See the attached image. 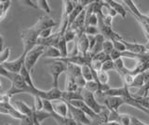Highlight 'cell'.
Listing matches in <instances>:
<instances>
[{
    "label": "cell",
    "instance_id": "cell-35",
    "mask_svg": "<svg viewBox=\"0 0 149 125\" xmlns=\"http://www.w3.org/2000/svg\"><path fill=\"white\" fill-rule=\"evenodd\" d=\"M84 34L87 36H97L100 34V31L98 26H86L84 29Z\"/></svg>",
    "mask_w": 149,
    "mask_h": 125
},
{
    "label": "cell",
    "instance_id": "cell-7",
    "mask_svg": "<svg viewBox=\"0 0 149 125\" xmlns=\"http://www.w3.org/2000/svg\"><path fill=\"white\" fill-rule=\"evenodd\" d=\"M55 25H56V22L52 18L49 17V15H44L40 17L38 21H37L33 26L37 30L38 33H40L42 30L47 29V28H53V26Z\"/></svg>",
    "mask_w": 149,
    "mask_h": 125
},
{
    "label": "cell",
    "instance_id": "cell-12",
    "mask_svg": "<svg viewBox=\"0 0 149 125\" xmlns=\"http://www.w3.org/2000/svg\"><path fill=\"white\" fill-rule=\"evenodd\" d=\"M122 43L125 45L126 52H129L133 53V54H143V53L146 52V48H144V45L129 42V41L125 40L124 38L122 39Z\"/></svg>",
    "mask_w": 149,
    "mask_h": 125
},
{
    "label": "cell",
    "instance_id": "cell-25",
    "mask_svg": "<svg viewBox=\"0 0 149 125\" xmlns=\"http://www.w3.org/2000/svg\"><path fill=\"white\" fill-rule=\"evenodd\" d=\"M144 83H146V81H144V78H143V73L138 74V75L134 77L133 82L130 88H138V89H140V88H142L144 85Z\"/></svg>",
    "mask_w": 149,
    "mask_h": 125
},
{
    "label": "cell",
    "instance_id": "cell-51",
    "mask_svg": "<svg viewBox=\"0 0 149 125\" xmlns=\"http://www.w3.org/2000/svg\"><path fill=\"white\" fill-rule=\"evenodd\" d=\"M147 16H148V17H149V13H148V14H147Z\"/></svg>",
    "mask_w": 149,
    "mask_h": 125
},
{
    "label": "cell",
    "instance_id": "cell-9",
    "mask_svg": "<svg viewBox=\"0 0 149 125\" xmlns=\"http://www.w3.org/2000/svg\"><path fill=\"white\" fill-rule=\"evenodd\" d=\"M76 46L77 49L78 54L86 55L88 52H90V44H88V38L86 34H82L77 38L76 41Z\"/></svg>",
    "mask_w": 149,
    "mask_h": 125
},
{
    "label": "cell",
    "instance_id": "cell-22",
    "mask_svg": "<svg viewBox=\"0 0 149 125\" xmlns=\"http://www.w3.org/2000/svg\"><path fill=\"white\" fill-rule=\"evenodd\" d=\"M67 44L68 43L66 42V40H65L63 36V38L60 39L58 47H57V49L59 50V52H60V54H61V58H65V57L68 56Z\"/></svg>",
    "mask_w": 149,
    "mask_h": 125
},
{
    "label": "cell",
    "instance_id": "cell-19",
    "mask_svg": "<svg viewBox=\"0 0 149 125\" xmlns=\"http://www.w3.org/2000/svg\"><path fill=\"white\" fill-rule=\"evenodd\" d=\"M42 56L47 57V58L60 59L61 58V54H60V52H59V50L57 48H55V47H46Z\"/></svg>",
    "mask_w": 149,
    "mask_h": 125
},
{
    "label": "cell",
    "instance_id": "cell-48",
    "mask_svg": "<svg viewBox=\"0 0 149 125\" xmlns=\"http://www.w3.org/2000/svg\"><path fill=\"white\" fill-rule=\"evenodd\" d=\"M2 90V83H1V81H0V91Z\"/></svg>",
    "mask_w": 149,
    "mask_h": 125
},
{
    "label": "cell",
    "instance_id": "cell-49",
    "mask_svg": "<svg viewBox=\"0 0 149 125\" xmlns=\"http://www.w3.org/2000/svg\"><path fill=\"white\" fill-rule=\"evenodd\" d=\"M77 125H83V124H81V123H77Z\"/></svg>",
    "mask_w": 149,
    "mask_h": 125
},
{
    "label": "cell",
    "instance_id": "cell-3",
    "mask_svg": "<svg viewBox=\"0 0 149 125\" xmlns=\"http://www.w3.org/2000/svg\"><path fill=\"white\" fill-rule=\"evenodd\" d=\"M49 74L52 78V88H58L59 84V78L63 73H66L67 70V64L60 61V60H56L55 62L51 63L49 67Z\"/></svg>",
    "mask_w": 149,
    "mask_h": 125
},
{
    "label": "cell",
    "instance_id": "cell-27",
    "mask_svg": "<svg viewBox=\"0 0 149 125\" xmlns=\"http://www.w3.org/2000/svg\"><path fill=\"white\" fill-rule=\"evenodd\" d=\"M96 73H97V80L96 81H98L100 84H102V85H105L108 83L109 76L106 72L100 70L99 72H96Z\"/></svg>",
    "mask_w": 149,
    "mask_h": 125
},
{
    "label": "cell",
    "instance_id": "cell-36",
    "mask_svg": "<svg viewBox=\"0 0 149 125\" xmlns=\"http://www.w3.org/2000/svg\"><path fill=\"white\" fill-rule=\"evenodd\" d=\"M102 70L104 71V72H108L111 70H115V64H114V61L113 60H107L105 61L104 64H102Z\"/></svg>",
    "mask_w": 149,
    "mask_h": 125
},
{
    "label": "cell",
    "instance_id": "cell-30",
    "mask_svg": "<svg viewBox=\"0 0 149 125\" xmlns=\"http://www.w3.org/2000/svg\"><path fill=\"white\" fill-rule=\"evenodd\" d=\"M36 3H37V7H38V10L45 11L47 14H49L51 12L50 7L49 5V1H47V0H38V1H36Z\"/></svg>",
    "mask_w": 149,
    "mask_h": 125
},
{
    "label": "cell",
    "instance_id": "cell-15",
    "mask_svg": "<svg viewBox=\"0 0 149 125\" xmlns=\"http://www.w3.org/2000/svg\"><path fill=\"white\" fill-rule=\"evenodd\" d=\"M106 3L116 12V14L120 15L123 19H125L126 15H127V11L119 2H116L115 0H106Z\"/></svg>",
    "mask_w": 149,
    "mask_h": 125
},
{
    "label": "cell",
    "instance_id": "cell-34",
    "mask_svg": "<svg viewBox=\"0 0 149 125\" xmlns=\"http://www.w3.org/2000/svg\"><path fill=\"white\" fill-rule=\"evenodd\" d=\"M9 55H10V49L8 47L5 48L2 52H0V64L8 62Z\"/></svg>",
    "mask_w": 149,
    "mask_h": 125
},
{
    "label": "cell",
    "instance_id": "cell-43",
    "mask_svg": "<svg viewBox=\"0 0 149 125\" xmlns=\"http://www.w3.org/2000/svg\"><path fill=\"white\" fill-rule=\"evenodd\" d=\"M22 3H23L24 5L26 6H29V7H32L34 8H36V10H38V7H37V3L36 1H31V0H25V1H22Z\"/></svg>",
    "mask_w": 149,
    "mask_h": 125
},
{
    "label": "cell",
    "instance_id": "cell-42",
    "mask_svg": "<svg viewBox=\"0 0 149 125\" xmlns=\"http://www.w3.org/2000/svg\"><path fill=\"white\" fill-rule=\"evenodd\" d=\"M102 22L104 25L112 27V22H113V17H111L108 14H102Z\"/></svg>",
    "mask_w": 149,
    "mask_h": 125
},
{
    "label": "cell",
    "instance_id": "cell-28",
    "mask_svg": "<svg viewBox=\"0 0 149 125\" xmlns=\"http://www.w3.org/2000/svg\"><path fill=\"white\" fill-rule=\"evenodd\" d=\"M33 116H34V118H36L40 123L43 122V120H45L46 119L51 118V115L49 114V113H47L46 111H44V110H41V111H34V113H33Z\"/></svg>",
    "mask_w": 149,
    "mask_h": 125
},
{
    "label": "cell",
    "instance_id": "cell-37",
    "mask_svg": "<svg viewBox=\"0 0 149 125\" xmlns=\"http://www.w3.org/2000/svg\"><path fill=\"white\" fill-rule=\"evenodd\" d=\"M43 110L46 111L47 113L49 114H52L54 113L53 110V106H52V102L49 101V100H44L43 99Z\"/></svg>",
    "mask_w": 149,
    "mask_h": 125
},
{
    "label": "cell",
    "instance_id": "cell-47",
    "mask_svg": "<svg viewBox=\"0 0 149 125\" xmlns=\"http://www.w3.org/2000/svg\"><path fill=\"white\" fill-rule=\"evenodd\" d=\"M33 118H34V116H33ZM34 125H41V123L36 118H34Z\"/></svg>",
    "mask_w": 149,
    "mask_h": 125
},
{
    "label": "cell",
    "instance_id": "cell-39",
    "mask_svg": "<svg viewBox=\"0 0 149 125\" xmlns=\"http://www.w3.org/2000/svg\"><path fill=\"white\" fill-rule=\"evenodd\" d=\"M94 60H97V61H99V62H101V63H102L104 64L105 61H107V60H109V59H111L110 58V56H108V55H106L104 52H100V53H98V54H96V55H94V56L92 57Z\"/></svg>",
    "mask_w": 149,
    "mask_h": 125
},
{
    "label": "cell",
    "instance_id": "cell-26",
    "mask_svg": "<svg viewBox=\"0 0 149 125\" xmlns=\"http://www.w3.org/2000/svg\"><path fill=\"white\" fill-rule=\"evenodd\" d=\"M11 1H0V21L3 20L7 15V12L10 7Z\"/></svg>",
    "mask_w": 149,
    "mask_h": 125
},
{
    "label": "cell",
    "instance_id": "cell-16",
    "mask_svg": "<svg viewBox=\"0 0 149 125\" xmlns=\"http://www.w3.org/2000/svg\"><path fill=\"white\" fill-rule=\"evenodd\" d=\"M95 39L96 40H95L94 47H93L91 52H90L92 54V56H94V55H96V54H98V53H100V52H102V45H104V42L105 41V38L101 34L95 36Z\"/></svg>",
    "mask_w": 149,
    "mask_h": 125
},
{
    "label": "cell",
    "instance_id": "cell-31",
    "mask_svg": "<svg viewBox=\"0 0 149 125\" xmlns=\"http://www.w3.org/2000/svg\"><path fill=\"white\" fill-rule=\"evenodd\" d=\"M63 38H64L65 40H66V42L68 43V42H71V41H73L74 39H77V33L73 29L67 28L66 31H65L64 35H63Z\"/></svg>",
    "mask_w": 149,
    "mask_h": 125
},
{
    "label": "cell",
    "instance_id": "cell-2",
    "mask_svg": "<svg viewBox=\"0 0 149 125\" xmlns=\"http://www.w3.org/2000/svg\"><path fill=\"white\" fill-rule=\"evenodd\" d=\"M45 47L40 45H36L34 49H32L29 52L26 53L25 60H24V66L30 73L34 70V67L36 66V62L38 59L43 55Z\"/></svg>",
    "mask_w": 149,
    "mask_h": 125
},
{
    "label": "cell",
    "instance_id": "cell-23",
    "mask_svg": "<svg viewBox=\"0 0 149 125\" xmlns=\"http://www.w3.org/2000/svg\"><path fill=\"white\" fill-rule=\"evenodd\" d=\"M81 75L86 81H91L93 80V74L92 69L88 64H84L81 66Z\"/></svg>",
    "mask_w": 149,
    "mask_h": 125
},
{
    "label": "cell",
    "instance_id": "cell-29",
    "mask_svg": "<svg viewBox=\"0 0 149 125\" xmlns=\"http://www.w3.org/2000/svg\"><path fill=\"white\" fill-rule=\"evenodd\" d=\"M115 50L114 48V44L112 41L110 40H106L104 42V45H102V52H104L106 55L110 56V54L112 53V52Z\"/></svg>",
    "mask_w": 149,
    "mask_h": 125
},
{
    "label": "cell",
    "instance_id": "cell-10",
    "mask_svg": "<svg viewBox=\"0 0 149 125\" xmlns=\"http://www.w3.org/2000/svg\"><path fill=\"white\" fill-rule=\"evenodd\" d=\"M54 113L63 118L68 117V104L63 100H57L52 102Z\"/></svg>",
    "mask_w": 149,
    "mask_h": 125
},
{
    "label": "cell",
    "instance_id": "cell-44",
    "mask_svg": "<svg viewBox=\"0 0 149 125\" xmlns=\"http://www.w3.org/2000/svg\"><path fill=\"white\" fill-rule=\"evenodd\" d=\"M130 125H147L146 123H143L141 120H139L137 118L132 117V119H130Z\"/></svg>",
    "mask_w": 149,
    "mask_h": 125
},
{
    "label": "cell",
    "instance_id": "cell-50",
    "mask_svg": "<svg viewBox=\"0 0 149 125\" xmlns=\"http://www.w3.org/2000/svg\"><path fill=\"white\" fill-rule=\"evenodd\" d=\"M5 125H10V124H8V123H6V124H5Z\"/></svg>",
    "mask_w": 149,
    "mask_h": 125
},
{
    "label": "cell",
    "instance_id": "cell-33",
    "mask_svg": "<svg viewBox=\"0 0 149 125\" xmlns=\"http://www.w3.org/2000/svg\"><path fill=\"white\" fill-rule=\"evenodd\" d=\"M34 106H33V109L34 111H41L43 110V99L40 98L39 96H34Z\"/></svg>",
    "mask_w": 149,
    "mask_h": 125
},
{
    "label": "cell",
    "instance_id": "cell-32",
    "mask_svg": "<svg viewBox=\"0 0 149 125\" xmlns=\"http://www.w3.org/2000/svg\"><path fill=\"white\" fill-rule=\"evenodd\" d=\"M86 26H98V17L95 14H91L90 16L86 17Z\"/></svg>",
    "mask_w": 149,
    "mask_h": 125
},
{
    "label": "cell",
    "instance_id": "cell-5",
    "mask_svg": "<svg viewBox=\"0 0 149 125\" xmlns=\"http://www.w3.org/2000/svg\"><path fill=\"white\" fill-rule=\"evenodd\" d=\"M68 114L70 115L69 117L73 119L77 123H81L83 125H91V119L82 110L74 108L70 104H68Z\"/></svg>",
    "mask_w": 149,
    "mask_h": 125
},
{
    "label": "cell",
    "instance_id": "cell-20",
    "mask_svg": "<svg viewBox=\"0 0 149 125\" xmlns=\"http://www.w3.org/2000/svg\"><path fill=\"white\" fill-rule=\"evenodd\" d=\"M76 5H77V1H70V0L63 1V15L68 17L71 14V12L74 10Z\"/></svg>",
    "mask_w": 149,
    "mask_h": 125
},
{
    "label": "cell",
    "instance_id": "cell-13",
    "mask_svg": "<svg viewBox=\"0 0 149 125\" xmlns=\"http://www.w3.org/2000/svg\"><path fill=\"white\" fill-rule=\"evenodd\" d=\"M12 105L23 116H33V113H34L33 108H31V106H29L22 101H20V100L15 101Z\"/></svg>",
    "mask_w": 149,
    "mask_h": 125
},
{
    "label": "cell",
    "instance_id": "cell-21",
    "mask_svg": "<svg viewBox=\"0 0 149 125\" xmlns=\"http://www.w3.org/2000/svg\"><path fill=\"white\" fill-rule=\"evenodd\" d=\"M20 75L22 76V78H23V80L25 81L26 84L31 87V88H36L34 82H33V80H32V76H31V73L27 70V69L25 68V66H23L22 70L20 71Z\"/></svg>",
    "mask_w": 149,
    "mask_h": 125
},
{
    "label": "cell",
    "instance_id": "cell-40",
    "mask_svg": "<svg viewBox=\"0 0 149 125\" xmlns=\"http://www.w3.org/2000/svg\"><path fill=\"white\" fill-rule=\"evenodd\" d=\"M52 28H47V29H44L42 30L40 33H39V38H42V39H46V38H49V36L52 35Z\"/></svg>",
    "mask_w": 149,
    "mask_h": 125
},
{
    "label": "cell",
    "instance_id": "cell-6",
    "mask_svg": "<svg viewBox=\"0 0 149 125\" xmlns=\"http://www.w3.org/2000/svg\"><path fill=\"white\" fill-rule=\"evenodd\" d=\"M25 56L26 53L22 52V53L19 58H17L16 60H13V61H9V62L8 61L2 64V66L10 73H20L22 66H24Z\"/></svg>",
    "mask_w": 149,
    "mask_h": 125
},
{
    "label": "cell",
    "instance_id": "cell-52",
    "mask_svg": "<svg viewBox=\"0 0 149 125\" xmlns=\"http://www.w3.org/2000/svg\"><path fill=\"white\" fill-rule=\"evenodd\" d=\"M104 125H107V123H105V124H104Z\"/></svg>",
    "mask_w": 149,
    "mask_h": 125
},
{
    "label": "cell",
    "instance_id": "cell-45",
    "mask_svg": "<svg viewBox=\"0 0 149 125\" xmlns=\"http://www.w3.org/2000/svg\"><path fill=\"white\" fill-rule=\"evenodd\" d=\"M3 45H4V40H3V38L0 35V52H2V49H3Z\"/></svg>",
    "mask_w": 149,
    "mask_h": 125
},
{
    "label": "cell",
    "instance_id": "cell-4",
    "mask_svg": "<svg viewBox=\"0 0 149 125\" xmlns=\"http://www.w3.org/2000/svg\"><path fill=\"white\" fill-rule=\"evenodd\" d=\"M81 95H82L83 101L85 102V104L94 113L99 114L102 112V110L104 108V105H102L98 103L97 100L94 97V94H92V92L87 91L86 89H82L81 90Z\"/></svg>",
    "mask_w": 149,
    "mask_h": 125
},
{
    "label": "cell",
    "instance_id": "cell-11",
    "mask_svg": "<svg viewBox=\"0 0 149 125\" xmlns=\"http://www.w3.org/2000/svg\"><path fill=\"white\" fill-rule=\"evenodd\" d=\"M68 104L72 105L73 106H74V108L82 110L83 112L85 113L91 119H93L96 118L97 114L93 112V111L85 104V102H84L83 100H74V101H72V102H69Z\"/></svg>",
    "mask_w": 149,
    "mask_h": 125
},
{
    "label": "cell",
    "instance_id": "cell-41",
    "mask_svg": "<svg viewBox=\"0 0 149 125\" xmlns=\"http://www.w3.org/2000/svg\"><path fill=\"white\" fill-rule=\"evenodd\" d=\"M20 122L21 125H34V118L33 116H24Z\"/></svg>",
    "mask_w": 149,
    "mask_h": 125
},
{
    "label": "cell",
    "instance_id": "cell-8",
    "mask_svg": "<svg viewBox=\"0 0 149 125\" xmlns=\"http://www.w3.org/2000/svg\"><path fill=\"white\" fill-rule=\"evenodd\" d=\"M130 119H132V116L130 115L121 114L118 111H109L108 122H115L119 125H130Z\"/></svg>",
    "mask_w": 149,
    "mask_h": 125
},
{
    "label": "cell",
    "instance_id": "cell-38",
    "mask_svg": "<svg viewBox=\"0 0 149 125\" xmlns=\"http://www.w3.org/2000/svg\"><path fill=\"white\" fill-rule=\"evenodd\" d=\"M112 42H113V44H114L115 50H116L118 52H126L125 45L122 43V40H115V41H112Z\"/></svg>",
    "mask_w": 149,
    "mask_h": 125
},
{
    "label": "cell",
    "instance_id": "cell-24",
    "mask_svg": "<svg viewBox=\"0 0 149 125\" xmlns=\"http://www.w3.org/2000/svg\"><path fill=\"white\" fill-rule=\"evenodd\" d=\"M67 91H80L78 89V87L76 83V80L74 78H73L72 77H70L68 75H66V84H65V90Z\"/></svg>",
    "mask_w": 149,
    "mask_h": 125
},
{
    "label": "cell",
    "instance_id": "cell-1",
    "mask_svg": "<svg viewBox=\"0 0 149 125\" xmlns=\"http://www.w3.org/2000/svg\"><path fill=\"white\" fill-rule=\"evenodd\" d=\"M39 33L34 26L30 27L22 31L21 38L23 43V52H29L32 49H34L37 45V39H38Z\"/></svg>",
    "mask_w": 149,
    "mask_h": 125
},
{
    "label": "cell",
    "instance_id": "cell-46",
    "mask_svg": "<svg viewBox=\"0 0 149 125\" xmlns=\"http://www.w3.org/2000/svg\"><path fill=\"white\" fill-rule=\"evenodd\" d=\"M144 48H146V52H149V40L146 42V44H144Z\"/></svg>",
    "mask_w": 149,
    "mask_h": 125
},
{
    "label": "cell",
    "instance_id": "cell-14",
    "mask_svg": "<svg viewBox=\"0 0 149 125\" xmlns=\"http://www.w3.org/2000/svg\"><path fill=\"white\" fill-rule=\"evenodd\" d=\"M66 103L72 102L74 100H83L81 95V90L77 91H62V99Z\"/></svg>",
    "mask_w": 149,
    "mask_h": 125
},
{
    "label": "cell",
    "instance_id": "cell-18",
    "mask_svg": "<svg viewBox=\"0 0 149 125\" xmlns=\"http://www.w3.org/2000/svg\"><path fill=\"white\" fill-rule=\"evenodd\" d=\"M102 84H100L99 82L96 80H91V81H87L86 86L84 89H86L87 91L92 92V94H101V87Z\"/></svg>",
    "mask_w": 149,
    "mask_h": 125
},
{
    "label": "cell",
    "instance_id": "cell-17",
    "mask_svg": "<svg viewBox=\"0 0 149 125\" xmlns=\"http://www.w3.org/2000/svg\"><path fill=\"white\" fill-rule=\"evenodd\" d=\"M114 64H115V71L118 72L120 77H123L125 74L129 73V68L125 66L122 58H119L114 61Z\"/></svg>",
    "mask_w": 149,
    "mask_h": 125
}]
</instances>
